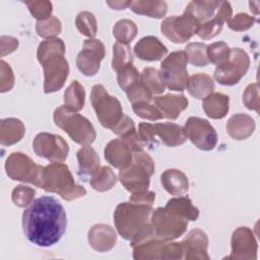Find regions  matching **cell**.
<instances>
[{"label":"cell","instance_id":"c3c4849f","mask_svg":"<svg viewBox=\"0 0 260 260\" xmlns=\"http://www.w3.org/2000/svg\"><path fill=\"white\" fill-rule=\"evenodd\" d=\"M256 18L250 16L247 13H238L234 17L232 16L228 21V25L232 30L235 31H244L249 29L255 23Z\"/></svg>","mask_w":260,"mask_h":260},{"label":"cell","instance_id":"8992f818","mask_svg":"<svg viewBox=\"0 0 260 260\" xmlns=\"http://www.w3.org/2000/svg\"><path fill=\"white\" fill-rule=\"evenodd\" d=\"M54 122L76 143L90 145L96 136L92 124L82 115L60 106L54 111Z\"/></svg>","mask_w":260,"mask_h":260},{"label":"cell","instance_id":"4dcf8cb0","mask_svg":"<svg viewBox=\"0 0 260 260\" xmlns=\"http://www.w3.org/2000/svg\"><path fill=\"white\" fill-rule=\"evenodd\" d=\"M220 3V1H191L184 12L191 15L201 25L211 19Z\"/></svg>","mask_w":260,"mask_h":260},{"label":"cell","instance_id":"2e32d148","mask_svg":"<svg viewBox=\"0 0 260 260\" xmlns=\"http://www.w3.org/2000/svg\"><path fill=\"white\" fill-rule=\"evenodd\" d=\"M105 46L96 39H88L83 42L82 50L76 58L78 70L85 76H93L100 70L101 61L105 57Z\"/></svg>","mask_w":260,"mask_h":260},{"label":"cell","instance_id":"e575fe53","mask_svg":"<svg viewBox=\"0 0 260 260\" xmlns=\"http://www.w3.org/2000/svg\"><path fill=\"white\" fill-rule=\"evenodd\" d=\"M116 181V175L112 169L105 166L101 167L100 170L89 179V184L94 190L99 192H106L114 187Z\"/></svg>","mask_w":260,"mask_h":260},{"label":"cell","instance_id":"d6986e66","mask_svg":"<svg viewBox=\"0 0 260 260\" xmlns=\"http://www.w3.org/2000/svg\"><path fill=\"white\" fill-rule=\"evenodd\" d=\"M105 158L115 168L122 170L132 162L133 150L124 139H113L105 147Z\"/></svg>","mask_w":260,"mask_h":260},{"label":"cell","instance_id":"74e56055","mask_svg":"<svg viewBox=\"0 0 260 260\" xmlns=\"http://www.w3.org/2000/svg\"><path fill=\"white\" fill-rule=\"evenodd\" d=\"M113 35L118 42L129 44L137 35V26L130 19H121L114 25Z\"/></svg>","mask_w":260,"mask_h":260},{"label":"cell","instance_id":"ac0fdd59","mask_svg":"<svg viewBox=\"0 0 260 260\" xmlns=\"http://www.w3.org/2000/svg\"><path fill=\"white\" fill-rule=\"evenodd\" d=\"M181 244L183 247L185 259H209V255L207 253L208 238L203 231L198 229L190 231L186 238L181 242Z\"/></svg>","mask_w":260,"mask_h":260},{"label":"cell","instance_id":"3957f363","mask_svg":"<svg viewBox=\"0 0 260 260\" xmlns=\"http://www.w3.org/2000/svg\"><path fill=\"white\" fill-rule=\"evenodd\" d=\"M64 55L65 44L61 39H47L39 45L37 57L44 69L45 93L55 92L63 87L69 74V65Z\"/></svg>","mask_w":260,"mask_h":260},{"label":"cell","instance_id":"52a82bcc","mask_svg":"<svg viewBox=\"0 0 260 260\" xmlns=\"http://www.w3.org/2000/svg\"><path fill=\"white\" fill-rule=\"evenodd\" d=\"M90 102L100 123L105 128L112 130L124 115L119 100L109 94L102 84L92 86Z\"/></svg>","mask_w":260,"mask_h":260},{"label":"cell","instance_id":"e0dca14e","mask_svg":"<svg viewBox=\"0 0 260 260\" xmlns=\"http://www.w3.org/2000/svg\"><path fill=\"white\" fill-rule=\"evenodd\" d=\"M231 246L232 252L228 259L255 260L257 258V241L253 232L247 226H240L233 233Z\"/></svg>","mask_w":260,"mask_h":260},{"label":"cell","instance_id":"83f0119b","mask_svg":"<svg viewBox=\"0 0 260 260\" xmlns=\"http://www.w3.org/2000/svg\"><path fill=\"white\" fill-rule=\"evenodd\" d=\"M230 98L220 92H211L203 99L202 109L211 119H222L230 109Z\"/></svg>","mask_w":260,"mask_h":260},{"label":"cell","instance_id":"9f6ffc18","mask_svg":"<svg viewBox=\"0 0 260 260\" xmlns=\"http://www.w3.org/2000/svg\"><path fill=\"white\" fill-rule=\"evenodd\" d=\"M249 6H250V10L252 12H254L255 14H258L259 13V1H252V2H249Z\"/></svg>","mask_w":260,"mask_h":260},{"label":"cell","instance_id":"d6a6232c","mask_svg":"<svg viewBox=\"0 0 260 260\" xmlns=\"http://www.w3.org/2000/svg\"><path fill=\"white\" fill-rule=\"evenodd\" d=\"M129 8L137 14L146 15L152 18H161L166 15L168 5L165 1H148L136 0L130 1Z\"/></svg>","mask_w":260,"mask_h":260},{"label":"cell","instance_id":"5bb4252c","mask_svg":"<svg viewBox=\"0 0 260 260\" xmlns=\"http://www.w3.org/2000/svg\"><path fill=\"white\" fill-rule=\"evenodd\" d=\"M32 147L37 155L50 161H63L69 152L68 143L60 135L41 132L36 135Z\"/></svg>","mask_w":260,"mask_h":260},{"label":"cell","instance_id":"7a4b0ae2","mask_svg":"<svg viewBox=\"0 0 260 260\" xmlns=\"http://www.w3.org/2000/svg\"><path fill=\"white\" fill-rule=\"evenodd\" d=\"M151 212V205L130 201L117 205L114 212L116 229L122 238L130 242L132 247L154 236L150 222Z\"/></svg>","mask_w":260,"mask_h":260},{"label":"cell","instance_id":"30bf717a","mask_svg":"<svg viewBox=\"0 0 260 260\" xmlns=\"http://www.w3.org/2000/svg\"><path fill=\"white\" fill-rule=\"evenodd\" d=\"M43 169L22 152H12L5 162L6 174L10 179L27 182L39 188L42 186Z\"/></svg>","mask_w":260,"mask_h":260},{"label":"cell","instance_id":"f1b7e54d","mask_svg":"<svg viewBox=\"0 0 260 260\" xmlns=\"http://www.w3.org/2000/svg\"><path fill=\"white\" fill-rule=\"evenodd\" d=\"M25 133L23 123L15 118H7L1 121L0 142L2 145H12L21 140Z\"/></svg>","mask_w":260,"mask_h":260},{"label":"cell","instance_id":"6da1fadb","mask_svg":"<svg viewBox=\"0 0 260 260\" xmlns=\"http://www.w3.org/2000/svg\"><path fill=\"white\" fill-rule=\"evenodd\" d=\"M67 218L63 205L52 196L34 200L22 213V231L26 239L39 247L57 244L66 231Z\"/></svg>","mask_w":260,"mask_h":260},{"label":"cell","instance_id":"f546056e","mask_svg":"<svg viewBox=\"0 0 260 260\" xmlns=\"http://www.w3.org/2000/svg\"><path fill=\"white\" fill-rule=\"evenodd\" d=\"M166 210L170 213L187 220H197L199 216V209L192 204L188 197L179 196L172 198L166 205Z\"/></svg>","mask_w":260,"mask_h":260},{"label":"cell","instance_id":"cb8c5ba5","mask_svg":"<svg viewBox=\"0 0 260 260\" xmlns=\"http://www.w3.org/2000/svg\"><path fill=\"white\" fill-rule=\"evenodd\" d=\"M168 241L149 237L133 247V258L140 259H165L166 244Z\"/></svg>","mask_w":260,"mask_h":260},{"label":"cell","instance_id":"9a60e30c","mask_svg":"<svg viewBox=\"0 0 260 260\" xmlns=\"http://www.w3.org/2000/svg\"><path fill=\"white\" fill-rule=\"evenodd\" d=\"M184 130L187 138L201 150H212L217 143V133L205 119L198 117L188 118Z\"/></svg>","mask_w":260,"mask_h":260},{"label":"cell","instance_id":"ffe728a7","mask_svg":"<svg viewBox=\"0 0 260 260\" xmlns=\"http://www.w3.org/2000/svg\"><path fill=\"white\" fill-rule=\"evenodd\" d=\"M232 14H233V9H232L231 3L226 1L221 2L213 18L201 24L196 35L203 40H209L216 37L221 31L223 23L230 20V18L232 17Z\"/></svg>","mask_w":260,"mask_h":260},{"label":"cell","instance_id":"7c38bea8","mask_svg":"<svg viewBox=\"0 0 260 260\" xmlns=\"http://www.w3.org/2000/svg\"><path fill=\"white\" fill-rule=\"evenodd\" d=\"M250 66V58L248 54L240 49H231V56L226 63L215 68L213 77L222 85L237 84L247 73Z\"/></svg>","mask_w":260,"mask_h":260},{"label":"cell","instance_id":"f6af8a7d","mask_svg":"<svg viewBox=\"0 0 260 260\" xmlns=\"http://www.w3.org/2000/svg\"><path fill=\"white\" fill-rule=\"evenodd\" d=\"M36 195V190L24 185H18L13 189L11 194V199L13 203L19 207H25L29 205L34 200Z\"/></svg>","mask_w":260,"mask_h":260},{"label":"cell","instance_id":"277c9868","mask_svg":"<svg viewBox=\"0 0 260 260\" xmlns=\"http://www.w3.org/2000/svg\"><path fill=\"white\" fill-rule=\"evenodd\" d=\"M41 188L46 192L59 194L63 199L71 201L86 194V190L76 185L67 165L61 161H53L44 167Z\"/></svg>","mask_w":260,"mask_h":260},{"label":"cell","instance_id":"7402d4cb","mask_svg":"<svg viewBox=\"0 0 260 260\" xmlns=\"http://www.w3.org/2000/svg\"><path fill=\"white\" fill-rule=\"evenodd\" d=\"M134 53L141 60L158 61L168 54V49L156 37L147 36L136 43Z\"/></svg>","mask_w":260,"mask_h":260},{"label":"cell","instance_id":"d590c367","mask_svg":"<svg viewBox=\"0 0 260 260\" xmlns=\"http://www.w3.org/2000/svg\"><path fill=\"white\" fill-rule=\"evenodd\" d=\"M133 62V56L128 44H123L117 42L113 46V59H112V68L119 72L128 65H131Z\"/></svg>","mask_w":260,"mask_h":260},{"label":"cell","instance_id":"681fc988","mask_svg":"<svg viewBox=\"0 0 260 260\" xmlns=\"http://www.w3.org/2000/svg\"><path fill=\"white\" fill-rule=\"evenodd\" d=\"M243 103L249 110L259 113V86L258 83L249 84L243 93Z\"/></svg>","mask_w":260,"mask_h":260},{"label":"cell","instance_id":"9c48e42d","mask_svg":"<svg viewBox=\"0 0 260 260\" xmlns=\"http://www.w3.org/2000/svg\"><path fill=\"white\" fill-rule=\"evenodd\" d=\"M187 63L184 51L173 52L162 60L159 74L166 86L171 90L183 91L187 87L189 79Z\"/></svg>","mask_w":260,"mask_h":260},{"label":"cell","instance_id":"db71d44e","mask_svg":"<svg viewBox=\"0 0 260 260\" xmlns=\"http://www.w3.org/2000/svg\"><path fill=\"white\" fill-rule=\"evenodd\" d=\"M18 47V41L12 37H1V56L10 54Z\"/></svg>","mask_w":260,"mask_h":260},{"label":"cell","instance_id":"816d5d0a","mask_svg":"<svg viewBox=\"0 0 260 260\" xmlns=\"http://www.w3.org/2000/svg\"><path fill=\"white\" fill-rule=\"evenodd\" d=\"M135 124L131 118H129L127 115H123L121 120L117 123V125L112 129V131L119 135L120 137H124L133 131H135Z\"/></svg>","mask_w":260,"mask_h":260},{"label":"cell","instance_id":"11a10c76","mask_svg":"<svg viewBox=\"0 0 260 260\" xmlns=\"http://www.w3.org/2000/svg\"><path fill=\"white\" fill-rule=\"evenodd\" d=\"M107 4L112 8V9H116V10H121V9H126L127 7H129L130 1H108Z\"/></svg>","mask_w":260,"mask_h":260},{"label":"cell","instance_id":"7bdbcfd3","mask_svg":"<svg viewBox=\"0 0 260 260\" xmlns=\"http://www.w3.org/2000/svg\"><path fill=\"white\" fill-rule=\"evenodd\" d=\"M61 21L56 16H51L46 20L38 21L36 24V31L42 38L53 39L61 32Z\"/></svg>","mask_w":260,"mask_h":260},{"label":"cell","instance_id":"f5cc1de1","mask_svg":"<svg viewBox=\"0 0 260 260\" xmlns=\"http://www.w3.org/2000/svg\"><path fill=\"white\" fill-rule=\"evenodd\" d=\"M155 194L151 191H145V192H139V193H133L130 197L129 201L134 203H141L146 205H151L154 201Z\"/></svg>","mask_w":260,"mask_h":260},{"label":"cell","instance_id":"836d02e7","mask_svg":"<svg viewBox=\"0 0 260 260\" xmlns=\"http://www.w3.org/2000/svg\"><path fill=\"white\" fill-rule=\"evenodd\" d=\"M84 103V87L77 80H73L64 92V106L73 112H78L83 108Z\"/></svg>","mask_w":260,"mask_h":260},{"label":"cell","instance_id":"8fae6325","mask_svg":"<svg viewBox=\"0 0 260 260\" xmlns=\"http://www.w3.org/2000/svg\"><path fill=\"white\" fill-rule=\"evenodd\" d=\"M150 222L154 237L164 241H172L181 237L188 226L187 219L176 216L162 207L152 210Z\"/></svg>","mask_w":260,"mask_h":260},{"label":"cell","instance_id":"bcb514c9","mask_svg":"<svg viewBox=\"0 0 260 260\" xmlns=\"http://www.w3.org/2000/svg\"><path fill=\"white\" fill-rule=\"evenodd\" d=\"M25 4L31 15L38 19V21L46 20L52 16L51 13L53 7L50 1H26Z\"/></svg>","mask_w":260,"mask_h":260},{"label":"cell","instance_id":"1f68e13d","mask_svg":"<svg viewBox=\"0 0 260 260\" xmlns=\"http://www.w3.org/2000/svg\"><path fill=\"white\" fill-rule=\"evenodd\" d=\"M187 89L189 93L198 100H203L214 90L213 79L204 73L193 74L189 77L187 83Z\"/></svg>","mask_w":260,"mask_h":260},{"label":"cell","instance_id":"ba28073f","mask_svg":"<svg viewBox=\"0 0 260 260\" xmlns=\"http://www.w3.org/2000/svg\"><path fill=\"white\" fill-rule=\"evenodd\" d=\"M138 134L144 143H155V137L157 136L165 145L170 147L181 145L187 140L184 128L171 122L140 123L138 125Z\"/></svg>","mask_w":260,"mask_h":260},{"label":"cell","instance_id":"4316f807","mask_svg":"<svg viewBox=\"0 0 260 260\" xmlns=\"http://www.w3.org/2000/svg\"><path fill=\"white\" fill-rule=\"evenodd\" d=\"M160 183L171 195H182L189 189L187 176L180 170L169 169L160 176Z\"/></svg>","mask_w":260,"mask_h":260},{"label":"cell","instance_id":"f907efd6","mask_svg":"<svg viewBox=\"0 0 260 260\" xmlns=\"http://www.w3.org/2000/svg\"><path fill=\"white\" fill-rule=\"evenodd\" d=\"M1 74H0V90L1 92L8 91L14 84V75L11 67L4 60H1Z\"/></svg>","mask_w":260,"mask_h":260},{"label":"cell","instance_id":"ab89813d","mask_svg":"<svg viewBox=\"0 0 260 260\" xmlns=\"http://www.w3.org/2000/svg\"><path fill=\"white\" fill-rule=\"evenodd\" d=\"M206 54L209 62L219 66L229 61L231 49L224 42H215L207 46Z\"/></svg>","mask_w":260,"mask_h":260},{"label":"cell","instance_id":"44dd1931","mask_svg":"<svg viewBox=\"0 0 260 260\" xmlns=\"http://www.w3.org/2000/svg\"><path fill=\"white\" fill-rule=\"evenodd\" d=\"M87 240L93 250L98 252H107L115 246L117 236L112 226L98 223L92 225L88 231Z\"/></svg>","mask_w":260,"mask_h":260},{"label":"cell","instance_id":"5b68a950","mask_svg":"<svg viewBox=\"0 0 260 260\" xmlns=\"http://www.w3.org/2000/svg\"><path fill=\"white\" fill-rule=\"evenodd\" d=\"M153 173L154 162L142 149L133 152L132 162L120 170L119 179L126 190L132 194L145 192L149 187V178Z\"/></svg>","mask_w":260,"mask_h":260},{"label":"cell","instance_id":"f35d334b","mask_svg":"<svg viewBox=\"0 0 260 260\" xmlns=\"http://www.w3.org/2000/svg\"><path fill=\"white\" fill-rule=\"evenodd\" d=\"M140 78L145 86L153 93H161L165 91L166 84L159 74V71L152 67L144 68L140 74Z\"/></svg>","mask_w":260,"mask_h":260},{"label":"cell","instance_id":"b9f144b4","mask_svg":"<svg viewBox=\"0 0 260 260\" xmlns=\"http://www.w3.org/2000/svg\"><path fill=\"white\" fill-rule=\"evenodd\" d=\"M125 92L132 105L138 102H151L153 100L152 92L145 86L141 78L132 83Z\"/></svg>","mask_w":260,"mask_h":260},{"label":"cell","instance_id":"484cf974","mask_svg":"<svg viewBox=\"0 0 260 260\" xmlns=\"http://www.w3.org/2000/svg\"><path fill=\"white\" fill-rule=\"evenodd\" d=\"M78 160V175L83 179H89L100 170V157L95 150L89 145L81 147L77 151Z\"/></svg>","mask_w":260,"mask_h":260},{"label":"cell","instance_id":"7dc6e473","mask_svg":"<svg viewBox=\"0 0 260 260\" xmlns=\"http://www.w3.org/2000/svg\"><path fill=\"white\" fill-rule=\"evenodd\" d=\"M140 78L139 71L131 64L117 72V80L119 86L125 91L132 83Z\"/></svg>","mask_w":260,"mask_h":260},{"label":"cell","instance_id":"8d00e7d4","mask_svg":"<svg viewBox=\"0 0 260 260\" xmlns=\"http://www.w3.org/2000/svg\"><path fill=\"white\" fill-rule=\"evenodd\" d=\"M206 49L207 46L203 43H190L186 46L184 53L187 57L188 62H190L194 66L202 67L209 64Z\"/></svg>","mask_w":260,"mask_h":260},{"label":"cell","instance_id":"603a6c76","mask_svg":"<svg viewBox=\"0 0 260 260\" xmlns=\"http://www.w3.org/2000/svg\"><path fill=\"white\" fill-rule=\"evenodd\" d=\"M153 102L162 117L170 120H176L181 112L188 107V100L184 94L168 93L153 98Z\"/></svg>","mask_w":260,"mask_h":260},{"label":"cell","instance_id":"4fadbf2b","mask_svg":"<svg viewBox=\"0 0 260 260\" xmlns=\"http://www.w3.org/2000/svg\"><path fill=\"white\" fill-rule=\"evenodd\" d=\"M200 24L188 13L173 15L162 20L160 30L166 38L176 44H182L191 39L198 30Z\"/></svg>","mask_w":260,"mask_h":260},{"label":"cell","instance_id":"d4e9b609","mask_svg":"<svg viewBox=\"0 0 260 260\" xmlns=\"http://www.w3.org/2000/svg\"><path fill=\"white\" fill-rule=\"evenodd\" d=\"M255 130L254 119L243 113L233 115L226 123L229 135L236 140H243L250 137Z\"/></svg>","mask_w":260,"mask_h":260},{"label":"cell","instance_id":"ee69618b","mask_svg":"<svg viewBox=\"0 0 260 260\" xmlns=\"http://www.w3.org/2000/svg\"><path fill=\"white\" fill-rule=\"evenodd\" d=\"M132 109L134 113L142 118L150 121L160 120L162 119V115L159 110L154 106V104H150V102H138L132 105Z\"/></svg>","mask_w":260,"mask_h":260},{"label":"cell","instance_id":"60d3db41","mask_svg":"<svg viewBox=\"0 0 260 260\" xmlns=\"http://www.w3.org/2000/svg\"><path fill=\"white\" fill-rule=\"evenodd\" d=\"M75 25L77 29L83 36L93 39L96 34V20L94 15L88 11H81L77 14L75 19Z\"/></svg>","mask_w":260,"mask_h":260}]
</instances>
